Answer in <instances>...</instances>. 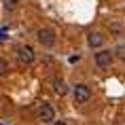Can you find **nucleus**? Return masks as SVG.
Instances as JSON below:
<instances>
[{
    "label": "nucleus",
    "instance_id": "obj_1",
    "mask_svg": "<svg viewBox=\"0 0 125 125\" xmlns=\"http://www.w3.org/2000/svg\"><path fill=\"white\" fill-rule=\"evenodd\" d=\"M36 119H38L40 123L53 125L55 123V108H53L51 104H40L38 110H36Z\"/></svg>",
    "mask_w": 125,
    "mask_h": 125
},
{
    "label": "nucleus",
    "instance_id": "obj_2",
    "mask_svg": "<svg viewBox=\"0 0 125 125\" xmlns=\"http://www.w3.org/2000/svg\"><path fill=\"white\" fill-rule=\"evenodd\" d=\"M17 59H19L23 66H30V64H34V59H36V53H34V49L30 45H21L17 49Z\"/></svg>",
    "mask_w": 125,
    "mask_h": 125
},
{
    "label": "nucleus",
    "instance_id": "obj_3",
    "mask_svg": "<svg viewBox=\"0 0 125 125\" xmlns=\"http://www.w3.org/2000/svg\"><path fill=\"white\" fill-rule=\"evenodd\" d=\"M89 98H91L89 85H85V83L74 85V102H76V104H85V102H89Z\"/></svg>",
    "mask_w": 125,
    "mask_h": 125
},
{
    "label": "nucleus",
    "instance_id": "obj_4",
    "mask_svg": "<svg viewBox=\"0 0 125 125\" xmlns=\"http://www.w3.org/2000/svg\"><path fill=\"white\" fill-rule=\"evenodd\" d=\"M112 59H115L112 51H98L95 55H93V62H95V66H98V68H110Z\"/></svg>",
    "mask_w": 125,
    "mask_h": 125
},
{
    "label": "nucleus",
    "instance_id": "obj_5",
    "mask_svg": "<svg viewBox=\"0 0 125 125\" xmlns=\"http://www.w3.org/2000/svg\"><path fill=\"white\" fill-rule=\"evenodd\" d=\"M38 42L42 47H53L55 45V32L51 28H40L38 30Z\"/></svg>",
    "mask_w": 125,
    "mask_h": 125
},
{
    "label": "nucleus",
    "instance_id": "obj_6",
    "mask_svg": "<svg viewBox=\"0 0 125 125\" xmlns=\"http://www.w3.org/2000/svg\"><path fill=\"white\" fill-rule=\"evenodd\" d=\"M87 45L91 47V49H100V47L104 45V36L100 32H89V36H87Z\"/></svg>",
    "mask_w": 125,
    "mask_h": 125
},
{
    "label": "nucleus",
    "instance_id": "obj_7",
    "mask_svg": "<svg viewBox=\"0 0 125 125\" xmlns=\"http://www.w3.org/2000/svg\"><path fill=\"white\" fill-rule=\"evenodd\" d=\"M53 89H55V93H57V95H66L68 93V85L66 83H64V79H53Z\"/></svg>",
    "mask_w": 125,
    "mask_h": 125
},
{
    "label": "nucleus",
    "instance_id": "obj_8",
    "mask_svg": "<svg viewBox=\"0 0 125 125\" xmlns=\"http://www.w3.org/2000/svg\"><path fill=\"white\" fill-rule=\"evenodd\" d=\"M2 4L7 11H15V9L19 7V0H2Z\"/></svg>",
    "mask_w": 125,
    "mask_h": 125
},
{
    "label": "nucleus",
    "instance_id": "obj_9",
    "mask_svg": "<svg viewBox=\"0 0 125 125\" xmlns=\"http://www.w3.org/2000/svg\"><path fill=\"white\" fill-rule=\"evenodd\" d=\"M115 51H117V57H119V59H123V62H125V45L117 47V49H115Z\"/></svg>",
    "mask_w": 125,
    "mask_h": 125
},
{
    "label": "nucleus",
    "instance_id": "obj_10",
    "mask_svg": "<svg viewBox=\"0 0 125 125\" xmlns=\"http://www.w3.org/2000/svg\"><path fill=\"white\" fill-rule=\"evenodd\" d=\"M7 59H2V57H0V76H2V74H7Z\"/></svg>",
    "mask_w": 125,
    "mask_h": 125
},
{
    "label": "nucleus",
    "instance_id": "obj_11",
    "mask_svg": "<svg viewBox=\"0 0 125 125\" xmlns=\"http://www.w3.org/2000/svg\"><path fill=\"white\" fill-rule=\"evenodd\" d=\"M53 125H66V123H64V121H55Z\"/></svg>",
    "mask_w": 125,
    "mask_h": 125
},
{
    "label": "nucleus",
    "instance_id": "obj_12",
    "mask_svg": "<svg viewBox=\"0 0 125 125\" xmlns=\"http://www.w3.org/2000/svg\"><path fill=\"white\" fill-rule=\"evenodd\" d=\"M0 40H4V32H0Z\"/></svg>",
    "mask_w": 125,
    "mask_h": 125
}]
</instances>
